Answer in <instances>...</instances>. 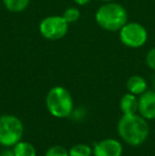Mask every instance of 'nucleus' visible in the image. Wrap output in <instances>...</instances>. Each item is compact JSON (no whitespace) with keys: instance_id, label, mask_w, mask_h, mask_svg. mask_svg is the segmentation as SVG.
Returning <instances> with one entry per match:
<instances>
[{"instance_id":"nucleus-1","label":"nucleus","mask_w":155,"mask_h":156,"mask_svg":"<svg viewBox=\"0 0 155 156\" xmlns=\"http://www.w3.org/2000/svg\"><path fill=\"white\" fill-rule=\"evenodd\" d=\"M118 134L123 141L131 146H140L149 136L147 119L139 115H123L118 121Z\"/></svg>"},{"instance_id":"nucleus-2","label":"nucleus","mask_w":155,"mask_h":156,"mask_svg":"<svg viewBox=\"0 0 155 156\" xmlns=\"http://www.w3.org/2000/svg\"><path fill=\"white\" fill-rule=\"evenodd\" d=\"M96 23L106 31H119L128 23V12L119 3L105 2L97 10L95 14Z\"/></svg>"},{"instance_id":"nucleus-3","label":"nucleus","mask_w":155,"mask_h":156,"mask_svg":"<svg viewBox=\"0 0 155 156\" xmlns=\"http://www.w3.org/2000/svg\"><path fill=\"white\" fill-rule=\"evenodd\" d=\"M46 107L55 118H67L73 112V100L69 90L63 86H54L46 96Z\"/></svg>"},{"instance_id":"nucleus-4","label":"nucleus","mask_w":155,"mask_h":156,"mask_svg":"<svg viewBox=\"0 0 155 156\" xmlns=\"http://www.w3.org/2000/svg\"><path fill=\"white\" fill-rule=\"evenodd\" d=\"M23 135V124L14 115L0 116V144L13 147L20 141Z\"/></svg>"},{"instance_id":"nucleus-5","label":"nucleus","mask_w":155,"mask_h":156,"mask_svg":"<svg viewBox=\"0 0 155 156\" xmlns=\"http://www.w3.org/2000/svg\"><path fill=\"white\" fill-rule=\"evenodd\" d=\"M119 38L125 47L136 49L147 43L148 31L138 23H126L119 30Z\"/></svg>"},{"instance_id":"nucleus-6","label":"nucleus","mask_w":155,"mask_h":156,"mask_svg":"<svg viewBox=\"0 0 155 156\" xmlns=\"http://www.w3.org/2000/svg\"><path fill=\"white\" fill-rule=\"evenodd\" d=\"M69 23L63 16L51 15L47 16L39 23V33L41 36L49 41H58L68 32Z\"/></svg>"},{"instance_id":"nucleus-7","label":"nucleus","mask_w":155,"mask_h":156,"mask_svg":"<svg viewBox=\"0 0 155 156\" xmlns=\"http://www.w3.org/2000/svg\"><path fill=\"white\" fill-rule=\"evenodd\" d=\"M123 148L120 141L114 138H106L95 144L93 148V156H121Z\"/></svg>"},{"instance_id":"nucleus-8","label":"nucleus","mask_w":155,"mask_h":156,"mask_svg":"<svg viewBox=\"0 0 155 156\" xmlns=\"http://www.w3.org/2000/svg\"><path fill=\"white\" fill-rule=\"evenodd\" d=\"M139 115L145 119H155V91L146 90L138 99Z\"/></svg>"},{"instance_id":"nucleus-9","label":"nucleus","mask_w":155,"mask_h":156,"mask_svg":"<svg viewBox=\"0 0 155 156\" xmlns=\"http://www.w3.org/2000/svg\"><path fill=\"white\" fill-rule=\"evenodd\" d=\"M119 105L123 115H134L138 112V99L131 93L122 96Z\"/></svg>"},{"instance_id":"nucleus-10","label":"nucleus","mask_w":155,"mask_h":156,"mask_svg":"<svg viewBox=\"0 0 155 156\" xmlns=\"http://www.w3.org/2000/svg\"><path fill=\"white\" fill-rule=\"evenodd\" d=\"M147 81L140 76H132L126 82V88L129 93L135 94V96H140L147 90Z\"/></svg>"},{"instance_id":"nucleus-11","label":"nucleus","mask_w":155,"mask_h":156,"mask_svg":"<svg viewBox=\"0 0 155 156\" xmlns=\"http://www.w3.org/2000/svg\"><path fill=\"white\" fill-rule=\"evenodd\" d=\"M13 152L15 156H36V149L32 144L28 141H20L17 142L15 146H13Z\"/></svg>"},{"instance_id":"nucleus-12","label":"nucleus","mask_w":155,"mask_h":156,"mask_svg":"<svg viewBox=\"0 0 155 156\" xmlns=\"http://www.w3.org/2000/svg\"><path fill=\"white\" fill-rule=\"evenodd\" d=\"M31 0H2L4 6L12 13H21L29 6Z\"/></svg>"},{"instance_id":"nucleus-13","label":"nucleus","mask_w":155,"mask_h":156,"mask_svg":"<svg viewBox=\"0 0 155 156\" xmlns=\"http://www.w3.org/2000/svg\"><path fill=\"white\" fill-rule=\"evenodd\" d=\"M69 156H91L93 149L85 144H78L68 150Z\"/></svg>"},{"instance_id":"nucleus-14","label":"nucleus","mask_w":155,"mask_h":156,"mask_svg":"<svg viewBox=\"0 0 155 156\" xmlns=\"http://www.w3.org/2000/svg\"><path fill=\"white\" fill-rule=\"evenodd\" d=\"M62 16L64 17L65 20L68 23H73L80 19L81 13H80V11H79V9L75 8V6H70V8H67L66 10L64 11Z\"/></svg>"},{"instance_id":"nucleus-15","label":"nucleus","mask_w":155,"mask_h":156,"mask_svg":"<svg viewBox=\"0 0 155 156\" xmlns=\"http://www.w3.org/2000/svg\"><path fill=\"white\" fill-rule=\"evenodd\" d=\"M45 156H69V152L62 146H53L46 151Z\"/></svg>"},{"instance_id":"nucleus-16","label":"nucleus","mask_w":155,"mask_h":156,"mask_svg":"<svg viewBox=\"0 0 155 156\" xmlns=\"http://www.w3.org/2000/svg\"><path fill=\"white\" fill-rule=\"evenodd\" d=\"M146 63H147V65L149 66L152 70L155 71V48L151 49L148 52L147 56H146Z\"/></svg>"},{"instance_id":"nucleus-17","label":"nucleus","mask_w":155,"mask_h":156,"mask_svg":"<svg viewBox=\"0 0 155 156\" xmlns=\"http://www.w3.org/2000/svg\"><path fill=\"white\" fill-rule=\"evenodd\" d=\"M0 156H15L13 150H3L0 152Z\"/></svg>"},{"instance_id":"nucleus-18","label":"nucleus","mask_w":155,"mask_h":156,"mask_svg":"<svg viewBox=\"0 0 155 156\" xmlns=\"http://www.w3.org/2000/svg\"><path fill=\"white\" fill-rule=\"evenodd\" d=\"M73 1H75L78 5H86V4H88L91 0H73Z\"/></svg>"},{"instance_id":"nucleus-19","label":"nucleus","mask_w":155,"mask_h":156,"mask_svg":"<svg viewBox=\"0 0 155 156\" xmlns=\"http://www.w3.org/2000/svg\"><path fill=\"white\" fill-rule=\"evenodd\" d=\"M100 1H103V2H111V1H114V0H100Z\"/></svg>"},{"instance_id":"nucleus-20","label":"nucleus","mask_w":155,"mask_h":156,"mask_svg":"<svg viewBox=\"0 0 155 156\" xmlns=\"http://www.w3.org/2000/svg\"><path fill=\"white\" fill-rule=\"evenodd\" d=\"M153 86L155 87V76H154V80H153Z\"/></svg>"}]
</instances>
